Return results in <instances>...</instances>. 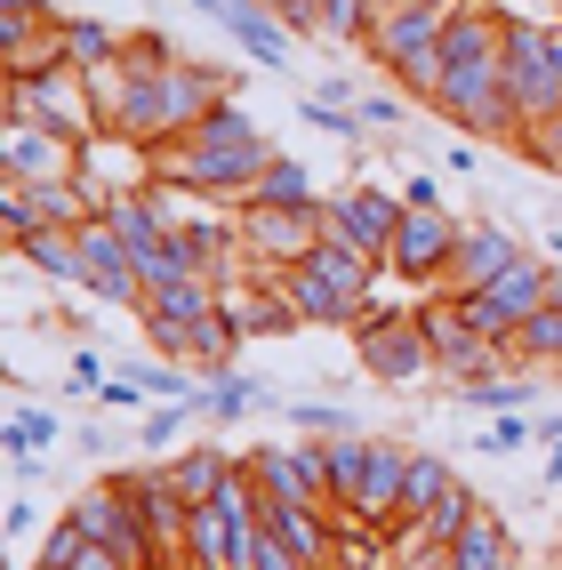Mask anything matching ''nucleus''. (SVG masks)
I'll return each mask as SVG.
<instances>
[{"instance_id":"1","label":"nucleus","mask_w":562,"mask_h":570,"mask_svg":"<svg viewBox=\"0 0 562 570\" xmlns=\"http://www.w3.org/2000/svg\"><path fill=\"white\" fill-rule=\"evenodd\" d=\"M266 161H274V137L257 129L241 105H217L194 137H177L169 154H154V177H177V185H194V194L241 209L249 185L266 177Z\"/></svg>"},{"instance_id":"2","label":"nucleus","mask_w":562,"mask_h":570,"mask_svg":"<svg viewBox=\"0 0 562 570\" xmlns=\"http://www.w3.org/2000/svg\"><path fill=\"white\" fill-rule=\"evenodd\" d=\"M450 9H459V0H402L394 17L369 24L362 49L386 65V81H394L402 97H426V105H434V89H442V24H450Z\"/></svg>"},{"instance_id":"3","label":"nucleus","mask_w":562,"mask_h":570,"mask_svg":"<svg viewBox=\"0 0 562 570\" xmlns=\"http://www.w3.org/2000/svg\"><path fill=\"white\" fill-rule=\"evenodd\" d=\"M499 81H506V105H514V129L562 112V72H554V49H546V24L506 17V32H499Z\"/></svg>"},{"instance_id":"4","label":"nucleus","mask_w":562,"mask_h":570,"mask_svg":"<svg viewBox=\"0 0 562 570\" xmlns=\"http://www.w3.org/2000/svg\"><path fill=\"white\" fill-rule=\"evenodd\" d=\"M65 514L81 522L97 547H112L121 562L154 570V530H145V507H137V490H129L121 474H105V482H89V490H72V507H65Z\"/></svg>"},{"instance_id":"5","label":"nucleus","mask_w":562,"mask_h":570,"mask_svg":"<svg viewBox=\"0 0 562 570\" xmlns=\"http://www.w3.org/2000/svg\"><path fill=\"white\" fill-rule=\"evenodd\" d=\"M418 322H426V346H434V377H450V394L474 386V377L514 370L499 337H482V330H466V322H459V297H442V289H434L426 306H418Z\"/></svg>"},{"instance_id":"6","label":"nucleus","mask_w":562,"mask_h":570,"mask_svg":"<svg viewBox=\"0 0 562 570\" xmlns=\"http://www.w3.org/2000/svg\"><path fill=\"white\" fill-rule=\"evenodd\" d=\"M394 225H402V194L386 185H346V194H322V234L337 249H354L369 265L394 257Z\"/></svg>"},{"instance_id":"7","label":"nucleus","mask_w":562,"mask_h":570,"mask_svg":"<svg viewBox=\"0 0 562 570\" xmlns=\"http://www.w3.org/2000/svg\"><path fill=\"white\" fill-rule=\"evenodd\" d=\"M354 362L369 386H418V377H434V346H426V322L418 306L394 314V322H369L354 330Z\"/></svg>"},{"instance_id":"8","label":"nucleus","mask_w":562,"mask_h":570,"mask_svg":"<svg viewBox=\"0 0 562 570\" xmlns=\"http://www.w3.org/2000/svg\"><path fill=\"white\" fill-rule=\"evenodd\" d=\"M234 234H241L249 274L274 282V274H289V265H306V249L322 242V202L314 209H241Z\"/></svg>"},{"instance_id":"9","label":"nucleus","mask_w":562,"mask_h":570,"mask_svg":"<svg viewBox=\"0 0 562 570\" xmlns=\"http://www.w3.org/2000/svg\"><path fill=\"white\" fill-rule=\"evenodd\" d=\"M217 105H234V72H225V65H194V57H169L161 65V154L177 137H194Z\"/></svg>"},{"instance_id":"10","label":"nucleus","mask_w":562,"mask_h":570,"mask_svg":"<svg viewBox=\"0 0 562 570\" xmlns=\"http://www.w3.org/2000/svg\"><path fill=\"white\" fill-rule=\"evenodd\" d=\"M17 89V121L32 129H49L65 145H89L97 137V112H89V72H41V81H9Z\"/></svg>"},{"instance_id":"11","label":"nucleus","mask_w":562,"mask_h":570,"mask_svg":"<svg viewBox=\"0 0 562 570\" xmlns=\"http://www.w3.org/2000/svg\"><path fill=\"white\" fill-rule=\"evenodd\" d=\"M459 234H466V217H450V209H402L386 265L410 289H442V265H450V249H459Z\"/></svg>"},{"instance_id":"12","label":"nucleus","mask_w":562,"mask_h":570,"mask_svg":"<svg viewBox=\"0 0 562 570\" xmlns=\"http://www.w3.org/2000/svg\"><path fill=\"white\" fill-rule=\"evenodd\" d=\"M249 466H257V482H266V499L329 507V450H322L314 434H297V442H257Z\"/></svg>"},{"instance_id":"13","label":"nucleus","mask_w":562,"mask_h":570,"mask_svg":"<svg viewBox=\"0 0 562 570\" xmlns=\"http://www.w3.org/2000/svg\"><path fill=\"white\" fill-rule=\"evenodd\" d=\"M72 242H81V274H89V297L112 314H137L145 306V282H137V265L121 249V234H112V217L97 209L89 225H72Z\"/></svg>"},{"instance_id":"14","label":"nucleus","mask_w":562,"mask_h":570,"mask_svg":"<svg viewBox=\"0 0 562 570\" xmlns=\"http://www.w3.org/2000/svg\"><path fill=\"white\" fill-rule=\"evenodd\" d=\"M514 257H522V234H514V225H499V217H466L459 249H450V265H442V297H474V289H491Z\"/></svg>"},{"instance_id":"15","label":"nucleus","mask_w":562,"mask_h":570,"mask_svg":"<svg viewBox=\"0 0 562 570\" xmlns=\"http://www.w3.org/2000/svg\"><path fill=\"white\" fill-rule=\"evenodd\" d=\"M266 522L274 539L306 562V570H329L337 562V507H297V499H266Z\"/></svg>"},{"instance_id":"16","label":"nucleus","mask_w":562,"mask_h":570,"mask_svg":"<svg viewBox=\"0 0 562 570\" xmlns=\"http://www.w3.org/2000/svg\"><path fill=\"white\" fill-rule=\"evenodd\" d=\"M402 474H410V450L369 434V466H362V482H354L346 514H362V522H386V530H394V507H402Z\"/></svg>"},{"instance_id":"17","label":"nucleus","mask_w":562,"mask_h":570,"mask_svg":"<svg viewBox=\"0 0 562 570\" xmlns=\"http://www.w3.org/2000/svg\"><path fill=\"white\" fill-rule=\"evenodd\" d=\"M49 177H81V145H65L49 129L17 121L9 129V185H49Z\"/></svg>"},{"instance_id":"18","label":"nucleus","mask_w":562,"mask_h":570,"mask_svg":"<svg viewBox=\"0 0 562 570\" xmlns=\"http://www.w3.org/2000/svg\"><path fill=\"white\" fill-rule=\"evenodd\" d=\"M282 297L297 306V322H306V330H354V314H362V297L337 289V282H322L314 265H289V274H282Z\"/></svg>"},{"instance_id":"19","label":"nucleus","mask_w":562,"mask_h":570,"mask_svg":"<svg viewBox=\"0 0 562 570\" xmlns=\"http://www.w3.org/2000/svg\"><path fill=\"white\" fill-rule=\"evenodd\" d=\"M225 32H234V41H241V57H249V65H266V72H282V65L297 57L289 24L266 9V0H225Z\"/></svg>"},{"instance_id":"20","label":"nucleus","mask_w":562,"mask_h":570,"mask_svg":"<svg viewBox=\"0 0 562 570\" xmlns=\"http://www.w3.org/2000/svg\"><path fill=\"white\" fill-rule=\"evenodd\" d=\"M185 570H241V522L209 507H185Z\"/></svg>"},{"instance_id":"21","label":"nucleus","mask_w":562,"mask_h":570,"mask_svg":"<svg viewBox=\"0 0 562 570\" xmlns=\"http://www.w3.org/2000/svg\"><path fill=\"white\" fill-rule=\"evenodd\" d=\"M482 297H491V306H499V314H506V322L522 330V322H531V314L546 306V297H554V265H546V257H531V249H522V257L506 265V274H499L491 289H482Z\"/></svg>"},{"instance_id":"22","label":"nucleus","mask_w":562,"mask_h":570,"mask_svg":"<svg viewBox=\"0 0 562 570\" xmlns=\"http://www.w3.org/2000/svg\"><path fill=\"white\" fill-rule=\"evenodd\" d=\"M32 570H137V562H121L112 547H97L72 514H57L49 539H41V554H32Z\"/></svg>"},{"instance_id":"23","label":"nucleus","mask_w":562,"mask_h":570,"mask_svg":"<svg viewBox=\"0 0 562 570\" xmlns=\"http://www.w3.org/2000/svg\"><path fill=\"white\" fill-rule=\"evenodd\" d=\"M217 314V274H177L161 289H145L137 322H209Z\"/></svg>"},{"instance_id":"24","label":"nucleus","mask_w":562,"mask_h":570,"mask_svg":"<svg viewBox=\"0 0 562 570\" xmlns=\"http://www.w3.org/2000/svg\"><path fill=\"white\" fill-rule=\"evenodd\" d=\"M506 562H514V530L491 507H474L466 530L450 539V570H506Z\"/></svg>"},{"instance_id":"25","label":"nucleus","mask_w":562,"mask_h":570,"mask_svg":"<svg viewBox=\"0 0 562 570\" xmlns=\"http://www.w3.org/2000/svg\"><path fill=\"white\" fill-rule=\"evenodd\" d=\"M225 474H234V450H217V442H194L185 459H169V490L185 507H209L225 490Z\"/></svg>"},{"instance_id":"26","label":"nucleus","mask_w":562,"mask_h":570,"mask_svg":"<svg viewBox=\"0 0 562 570\" xmlns=\"http://www.w3.org/2000/svg\"><path fill=\"white\" fill-rule=\"evenodd\" d=\"M194 410L201 417H249V410H289L274 386H257V377H241V370H225V377H201V394H194Z\"/></svg>"},{"instance_id":"27","label":"nucleus","mask_w":562,"mask_h":570,"mask_svg":"<svg viewBox=\"0 0 562 570\" xmlns=\"http://www.w3.org/2000/svg\"><path fill=\"white\" fill-rule=\"evenodd\" d=\"M314 202H322V185L306 177V161L274 154V161H266V177L249 185V202H241V209H314Z\"/></svg>"},{"instance_id":"28","label":"nucleus","mask_w":562,"mask_h":570,"mask_svg":"<svg viewBox=\"0 0 562 570\" xmlns=\"http://www.w3.org/2000/svg\"><path fill=\"white\" fill-rule=\"evenodd\" d=\"M450 482H459V466H450V459H434V450H410V474H402V507H394V522H426Z\"/></svg>"},{"instance_id":"29","label":"nucleus","mask_w":562,"mask_h":570,"mask_svg":"<svg viewBox=\"0 0 562 570\" xmlns=\"http://www.w3.org/2000/svg\"><path fill=\"white\" fill-rule=\"evenodd\" d=\"M506 362L514 370H562V306H539L531 322H522L506 337Z\"/></svg>"},{"instance_id":"30","label":"nucleus","mask_w":562,"mask_h":570,"mask_svg":"<svg viewBox=\"0 0 562 570\" xmlns=\"http://www.w3.org/2000/svg\"><path fill=\"white\" fill-rule=\"evenodd\" d=\"M121 41H129V32H112L105 17H65V57H72V72H105L112 57H121Z\"/></svg>"},{"instance_id":"31","label":"nucleus","mask_w":562,"mask_h":570,"mask_svg":"<svg viewBox=\"0 0 562 570\" xmlns=\"http://www.w3.org/2000/svg\"><path fill=\"white\" fill-rule=\"evenodd\" d=\"M531 402H539V370H499L459 386V410H531Z\"/></svg>"},{"instance_id":"32","label":"nucleus","mask_w":562,"mask_h":570,"mask_svg":"<svg viewBox=\"0 0 562 570\" xmlns=\"http://www.w3.org/2000/svg\"><path fill=\"white\" fill-rule=\"evenodd\" d=\"M32 274H49V282H65V289H89V274H81V242L72 234H32L24 249H17Z\"/></svg>"},{"instance_id":"33","label":"nucleus","mask_w":562,"mask_h":570,"mask_svg":"<svg viewBox=\"0 0 562 570\" xmlns=\"http://www.w3.org/2000/svg\"><path fill=\"white\" fill-rule=\"evenodd\" d=\"M234 362H241V330L225 322V314L194 322V377H225Z\"/></svg>"},{"instance_id":"34","label":"nucleus","mask_w":562,"mask_h":570,"mask_svg":"<svg viewBox=\"0 0 562 570\" xmlns=\"http://www.w3.org/2000/svg\"><path fill=\"white\" fill-rule=\"evenodd\" d=\"M322 450H329V507H346L354 482H362V466H369V434H329Z\"/></svg>"},{"instance_id":"35","label":"nucleus","mask_w":562,"mask_h":570,"mask_svg":"<svg viewBox=\"0 0 562 570\" xmlns=\"http://www.w3.org/2000/svg\"><path fill=\"white\" fill-rule=\"evenodd\" d=\"M57 17H65V9H0V72H17V57L41 41Z\"/></svg>"},{"instance_id":"36","label":"nucleus","mask_w":562,"mask_h":570,"mask_svg":"<svg viewBox=\"0 0 562 570\" xmlns=\"http://www.w3.org/2000/svg\"><path fill=\"white\" fill-rule=\"evenodd\" d=\"M65 434V417H49V410H9V417H0V450H9V459H17V450H49Z\"/></svg>"},{"instance_id":"37","label":"nucleus","mask_w":562,"mask_h":570,"mask_svg":"<svg viewBox=\"0 0 562 570\" xmlns=\"http://www.w3.org/2000/svg\"><path fill=\"white\" fill-rule=\"evenodd\" d=\"M194 417H201L194 402H154V410H145V426H137V442L145 450H177L185 434H194Z\"/></svg>"},{"instance_id":"38","label":"nucleus","mask_w":562,"mask_h":570,"mask_svg":"<svg viewBox=\"0 0 562 570\" xmlns=\"http://www.w3.org/2000/svg\"><path fill=\"white\" fill-rule=\"evenodd\" d=\"M289 426L314 434V442H329V434H362V417L346 402H289Z\"/></svg>"},{"instance_id":"39","label":"nucleus","mask_w":562,"mask_h":570,"mask_svg":"<svg viewBox=\"0 0 562 570\" xmlns=\"http://www.w3.org/2000/svg\"><path fill=\"white\" fill-rule=\"evenodd\" d=\"M354 121H362V129H386V137H402V129H410V105H402L394 89H362V97H354Z\"/></svg>"},{"instance_id":"40","label":"nucleus","mask_w":562,"mask_h":570,"mask_svg":"<svg viewBox=\"0 0 562 570\" xmlns=\"http://www.w3.org/2000/svg\"><path fill=\"white\" fill-rule=\"evenodd\" d=\"M322 41H369V0H322Z\"/></svg>"},{"instance_id":"41","label":"nucleus","mask_w":562,"mask_h":570,"mask_svg":"<svg viewBox=\"0 0 562 570\" xmlns=\"http://www.w3.org/2000/svg\"><path fill=\"white\" fill-rule=\"evenodd\" d=\"M241 570H306V562H297V554L274 539V522H257L249 539H241Z\"/></svg>"},{"instance_id":"42","label":"nucleus","mask_w":562,"mask_h":570,"mask_svg":"<svg viewBox=\"0 0 562 570\" xmlns=\"http://www.w3.org/2000/svg\"><path fill=\"white\" fill-rule=\"evenodd\" d=\"M0 234H9V249H24L32 234H41V217H32V194H24V185H0Z\"/></svg>"},{"instance_id":"43","label":"nucleus","mask_w":562,"mask_h":570,"mask_svg":"<svg viewBox=\"0 0 562 570\" xmlns=\"http://www.w3.org/2000/svg\"><path fill=\"white\" fill-rule=\"evenodd\" d=\"M514 145H522L539 169H562V112H546V121H531V129H514Z\"/></svg>"},{"instance_id":"44","label":"nucleus","mask_w":562,"mask_h":570,"mask_svg":"<svg viewBox=\"0 0 562 570\" xmlns=\"http://www.w3.org/2000/svg\"><path fill=\"white\" fill-rule=\"evenodd\" d=\"M297 121H306V129H329V137H362L354 105H329V97H297Z\"/></svg>"},{"instance_id":"45","label":"nucleus","mask_w":562,"mask_h":570,"mask_svg":"<svg viewBox=\"0 0 562 570\" xmlns=\"http://www.w3.org/2000/svg\"><path fill=\"white\" fill-rule=\"evenodd\" d=\"M522 442H539V417H499V426L491 434H482L474 450H482V459H514V450Z\"/></svg>"},{"instance_id":"46","label":"nucleus","mask_w":562,"mask_h":570,"mask_svg":"<svg viewBox=\"0 0 562 570\" xmlns=\"http://www.w3.org/2000/svg\"><path fill=\"white\" fill-rule=\"evenodd\" d=\"M459 322H466V330H482V337H499V346L514 337V322H506V314H499V306H491L482 289H474V297H459Z\"/></svg>"},{"instance_id":"47","label":"nucleus","mask_w":562,"mask_h":570,"mask_svg":"<svg viewBox=\"0 0 562 570\" xmlns=\"http://www.w3.org/2000/svg\"><path fill=\"white\" fill-rule=\"evenodd\" d=\"M442 169H450V177H474V169H482V145H474V137H450V145H442Z\"/></svg>"},{"instance_id":"48","label":"nucleus","mask_w":562,"mask_h":570,"mask_svg":"<svg viewBox=\"0 0 562 570\" xmlns=\"http://www.w3.org/2000/svg\"><path fill=\"white\" fill-rule=\"evenodd\" d=\"M402 209H442V185L434 177H402Z\"/></svg>"},{"instance_id":"49","label":"nucleus","mask_w":562,"mask_h":570,"mask_svg":"<svg viewBox=\"0 0 562 570\" xmlns=\"http://www.w3.org/2000/svg\"><path fill=\"white\" fill-rule=\"evenodd\" d=\"M72 386H105V354H72Z\"/></svg>"},{"instance_id":"50","label":"nucleus","mask_w":562,"mask_h":570,"mask_svg":"<svg viewBox=\"0 0 562 570\" xmlns=\"http://www.w3.org/2000/svg\"><path fill=\"white\" fill-rule=\"evenodd\" d=\"M194 17H209V24H225V0H185Z\"/></svg>"},{"instance_id":"51","label":"nucleus","mask_w":562,"mask_h":570,"mask_svg":"<svg viewBox=\"0 0 562 570\" xmlns=\"http://www.w3.org/2000/svg\"><path fill=\"white\" fill-rule=\"evenodd\" d=\"M546 482H562V442H546Z\"/></svg>"},{"instance_id":"52","label":"nucleus","mask_w":562,"mask_h":570,"mask_svg":"<svg viewBox=\"0 0 562 570\" xmlns=\"http://www.w3.org/2000/svg\"><path fill=\"white\" fill-rule=\"evenodd\" d=\"M546 49H554V72H562V24H546Z\"/></svg>"},{"instance_id":"53","label":"nucleus","mask_w":562,"mask_h":570,"mask_svg":"<svg viewBox=\"0 0 562 570\" xmlns=\"http://www.w3.org/2000/svg\"><path fill=\"white\" fill-rule=\"evenodd\" d=\"M0 185H9V129H0Z\"/></svg>"},{"instance_id":"54","label":"nucleus","mask_w":562,"mask_h":570,"mask_svg":"<svg viewBox=\"0 0 562 570\" xmlns=\"http://www.w3.org/2000/svg\"><path fill=\"white\" fill-rule=\"evenodd\" d=\"M0 9H49V0H0Z\"/></svg>"},{"instance_id":"55","label":"nucleus","mask_w":562,"mask_h":570,"mask_svg":"<svg viewBox=\"0 0 562 570\" xmlns=\"http://www.w3.org/2000/svg\"><path fill=\"white\" fill-rule=\"evenodd\" d=\"M546 249H554V257H562V225H554V234H546Z\"/></svg>"},{"instance_id":"56","label":"nucleus","mask_w":562,"mask_h":570,"mask_svg":"<svg viewBox=\"0 0 562 570\" xmlns=\"http://www.w3.org/2000/svg\"><path fill=\"white\" fill-rule=\"evenodd\" d=\"M329 570H337V562H329Z\"/></svg>"}]
</instances>
